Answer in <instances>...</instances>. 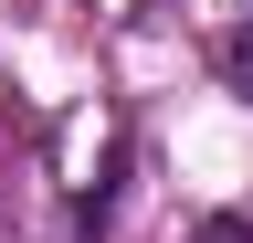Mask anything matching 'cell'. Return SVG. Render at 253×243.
Returning <instances> with one entry per match:
<instances>
[{
  "mask_svg": "<svg viewBox=\"0 0 253 243\" xmlns=\"http://www.w3.org/2000/svg\"><path fill=\"white\" fill-rule=\"evenodd\" d=\"M201 243H253V211H211V222H201Z\"/></svg>",
  "mask_w": 253,
  "mask_h": 243,
  "instance_id": "obj_1",
  "label": "cell"
}]
</instances>
